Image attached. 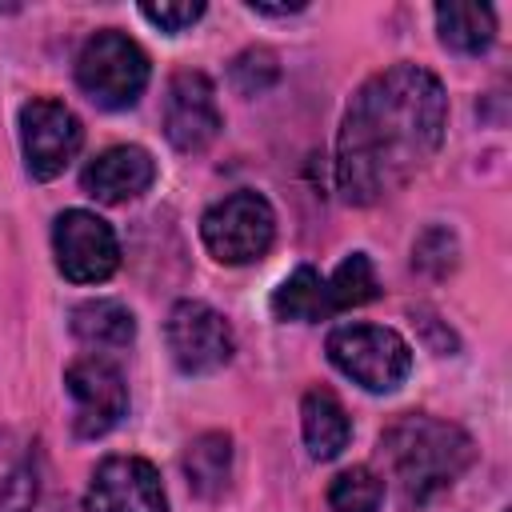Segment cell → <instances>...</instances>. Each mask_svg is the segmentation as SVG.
Listing matches in <instances>:
<instances>
[{
    "mask_svg": "<svg viewBox=\"0 0 512 512\" xmlns=\"http://www.w3.org/2000/svg\"><path fill=\"white\" fill-rule=\"evenodd\" d=\"M448 96L436 72L392 64L368 76L336 132V188L348 204H380L440 152Z\"/></svg>",
    "mask_w": 512,
    "mask_h": 512,
    "instance_id": "cell-1",
    "label": "cell"
},
{
    "mask_svg": "<svg viewBox=\"0 0 512 512\" xmlns=\"http://www.w3.org/2000/svg\"><path fill=\"white\" fill-rule=\"evenodd\" d=\"M380 452L408 504H424L436 492L452 488L476 456L472 436L460 424H448L428 412L396 416L380 436Z\"/></svg>",
    "mask_w": 512,
    "mask_h": 512,
    "instance_id": "cell-2",
    "label": "cell"
},
{
    "mask_svg": "<svg viewBox=\"0 0 512 512\" xmlns=\"http://www.w3.org/2000/svg\"><path fill=\"white\" fill-rule=\"evenodd\" d=\"M148 76H152V68H148L144 48L132 36L116 32V28L92 32L76 52V84H80V92L92 104L108 108V112L132 108L144 96Z\"/></svg>",
    "mask_w": 512,
    "mask_h": 512,
    "instance_id": "cell-3",
    "label": "cell"
},
{
    "mask_svg": "<svg viewBox=\"0 0 512 512\" xmlns=\"http://www.w3.org/2000/svg\"><path fill=\"white\" fill-rule=\"evenodd\" d=\"M328 360L368 392H392L412 372V348L380 324H340L328 336Z\"/></svg>",
    "mask_w": 512,
    "mask_h": 512,
    "instance_id": "cell-4",
    "label": "cell"
},
{
    "mask_svg": "<svg viewBox=\"0 0 512 512\" xmlns=\"http://www.w3.org/2000/svg\"><path fill=\"white\" fill-rule=\"evenodd\" d=\"M200 236L220 264H252L276 240V212L260 192L240 188L200 216Z\"/></svg>",
    "mask_w": 512,
    "mask_h": 512,
    "instance_id": "cell-5",
    "label": "cell"
},
{
    "mask_svg": "<svg viewBox=\"0 0 512 512\" xmlns=\"http://www.w3.org/2000/svg\"><path fill=\"white\" fill-rule=\"evenodd\" d=\"M80 144H84V124L68 104L52 96H32L20 108V148L32 180L60 176L80 152Z\"/></svg>",
    "mask_w": 512,
    "mask_h": 512,
    "instance_id": "cell-6",
    "label": "cell"
},
{
    "mask_svg": "<svg viewBox=\"0 0 512 512\" xmlns=\"http://www.w3.org/2000/svg\"><path fill=\"white\" fill-rule=\"evenodd\" d=\"M52 256L64 280L100 284L120 268V240L108 220L88 208H68L52 224Z\"/></svg>",
    "mask_w": 512,
    "mask_h": 512,
    "instance_id": "cell-7",
    "label": "cell"
},
{
    "mask_svg": "<svg viewBox=\"0 0 512 512\" xmlns=\"http://www.w3.org/2000/svg\"><path fill=\"white\" fill-rule=\"evenodd\" d=\"M164 336H168V352H172L176 368L188 376H204V372L224 368L232 360V348H236L228 320L204 300H176L168 312Z\"/></svg>",
    "mask_w": 512,
    "mask_h": 512,
    "instance_id": "cell-8",
    "label": "cell"
},
{
    "mask_svg": "<svg viewBox=\"0 0 512 512\" xmlns=\"http://www.w3.org/2000/svg\"><path fill=\"white\" fill-rule=\"evenodd\" d=\"M64 388L76 404V436L96 440L104 432H112L120 424V416L128 412V384L120 376V368L104 356H80L64 368Z\"/></svg>",
    "mask_w": 512,
    "mask_h": 512,
    "instance_id": "cell-9",
    "label": "cell"
},
{
    "mask_svg": "<svg viewBox=\"0 0 512 512\" xmlns=\"http://www.w3.org/2000/svg\"><path fill=\"white\" fill-rule=\"evenodd\" d=\"M224 128L216 88L204 72L180 68L164 92V136L180 152H204Z\"/></svg>",
    "mask_w": 512,
    "mask_h": 512,
    "instance_id": "cell-10",
    "label": "cell"
},
{
    "mask_svg": "<svg viewBox=\"0 0 512 512\" xmlns=\"http://www.w3.org/2000/svg\"><path fill=\"white\" fill-rule=\"evenodd\" d=\"M88 512H168L160 472L144 456H108L96 464L88 492Z\"/></svg>",
    "mask_w": 512,
    "mask_h": 512,
    "instance_id": "cell-11",
    "label": "cell"
},
{
    "mask_svg": "<svg viewBox=\"0 0 512 512\" xmlns=\"http://www.w3.org/2000/svg\"><path fill=\"white\" fill-rule=\"evenodd\" d=\"M156 180V160L148 156V148L140 144H116V148H104L84 172H80V184L92 200L100 204H128L136 196H144Z\"/></svg>",
    "mask_w": 512,
    "mask_h": 512,
    "instance_id": "cell-12",
    "label": "cell"
},
{
    "mask_svg": "<svg viewBox=\"0 0 512 512\" xmlns=\"http://www.w3.org/2000/svg\"><path fill=\"white\" fill-rule=\"evenodd\" d=\"M36 496V444L12 428H0V512H32Z\"/></svg>",
    "mask_w": 512,
    "mask_h": 512,
    "instance_id": "cell-13",
    "label": "cell"
},
{
    "mask_svg": "<svg viewBox=\"0 0 512 512\" xmlns=\"http://www.w3.org/2000/svg\"><path fill=\"white\" fill-rule=\"evenodd\" d=\"M300 428H304V444L316 460H332L340 456V448L352 436V420L344 412V404L336 400V392L328 388H308L300 400Z\"/></svg>",
    "mask_w": 512,
    "mask_h": 512,
    "instance_id": "cell-14",
    "label": "cell"
},
{
    "mask_svg": "<svg viewBox=\"0 0 512 512\" xmlns=\"http://www.w3.org/2000/svg\"><path fill=\"white\" fill-rule=\"evenodd\" d=\"M184 476L196 496H220L232 480V436L228 432H200L184 448Z\"/></svg>",
    "mask_w": 512,
    "mask_h": 512,
    "instance_id": "cell-15",
    "label": "cell"
},
{
    "mask_svg": "<svg viewBox=\"0 0 512 512\" xmlns=\"http://www.w3.org/2000/svg\"><path fill=\"white\" fill-rule=\"evenodd\" d=\"M72 336L92 348H128L136 320L120 300H84L72 308Z\"/></svg>",
    "mask_w": 512,
    "mask_h": 512,
    "instance_id": "cell-16",
    "label": "cell"
},
{
    "mask_svg": "<svg viewBox=\"0 0 512 512\" xmlns=\"http://www.w3.org/2000/svg\"><path fill=\"white\" fill-rule=\"evenodd\" d=\"M436 28L444 48L480 56L496 40V16L488 4H436Z\"/></svg>",
    "mask_w": 512,
    "mask_h": 512,
    "instance_id": "cell-17",
    "label": "cell"
},
{
    "mask_svg": "<svg viewBox=\"0 0 512 512\" xmlns=\"http://www.w3.org/2000/svg\"><path fill=\"white\" fill-rule=\"evenodd\" d=\"M272 316H276V320H300V324L332 316L328 280H324L316 268L300 264V268L272 292Z\"/></svg>",
    "mask_w": 512,
    "mask_h": 512,
    "instance_id": "cell-18",
    "label": "cell"
},
{
    "mask_svg": "<svg viewBox=\"0 0 512 512\" xmlns=\"http://www.w3.org/2000/svg\"><path fill=\"white\" fill-rule=\"evenodd\" d=\"M380 296V280H376V268L364 252H352L340 260V268L328 276V300H332V312H344V308H356V304H368Z\"/></svg>",
    "mask_w": 512,
    "mask_h": 512,
    "instance_id": "cell-19",
    "label": "cell"
},
{
    "mask_svg": "<svg viewBox=\"0 0 512 512\" xmlns=\"http://www.w3.org/2000/svg\"><path fill=\"white\" fill-rule=\"evenodd\" d=\"M384 480L368 464H352L332 476L328 484V508L332 512H380Z\"/></svg>",
    "mask_w": 512,
    "mask_h": 512,
    "instance_id": "cell-20",
    "label": "cell"
},
{
    "mask_svg": "<svg viewBox=\"0 0 512 512\" xmlns=\"http://www.w3.org/2000/svg\"><path fill=\"white\" fill-rule=\"evenodd\" d=\"M280 76V64L268 48H248L232 60V84L244 92V96H260L264 88H272Z\"/></svg>",
    "mask_w": 512,
    "mask_h": 512,
    "instance_id": "cell-21",
    "label": "cell"
},
{
    "mask_svg": "<svg viewBox=\"0 0 512 512\" xmlns=\"http://www.w3.org/2000/svg\"><path fill=\"white\" fill-rule=\"evenodd\" d=\"M140 16L156 24L160 32H184L204 16L200 0H180V4H140Z\"/></svg>",
    "mask_w": 512,
    "mask_h": 512,
    "instance_id": "cell-22",
    "label": "cell"
}]
</instances>
